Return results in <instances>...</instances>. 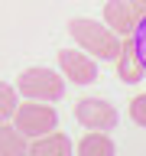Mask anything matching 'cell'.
<instances>
[{
    "mask_svg": "<svg viewBox=\"0 0 146 156\" xmlns=\"http://www.w3.org/2000/svg\"><path fill=\"white\" fill-rule=\"evenodd\" d=\"M68 33L88 55L107 58V62H114L120 55V46H123V36H117L107 23H97V20H88V16H75L68 23Z\"/></svg>",
    "mask_w": 146,
    "mask_h": 156,
    "instance_id": "obj_1",
    "label": "cell"
},
{
    "mask_svg": "<svg viewBox=\"0 0 146 156\" xmlns=\"http://www.w3.org/2000/svg\"><path fill=\"white\" fill-rule=\"evenodd\" d=\"M16 91L23 98H33V101H58L65 94V81L58 72L36 65V68H23L16 75Z\"/></svg>",
    "mask_w": 146,
    "mask_h": 156,
    "instance_id": "obj_2",
    "label": "cell"
},
{
    "mask_svg": "<svg viewBox=\"0 0 146 156\" xmlns=\"http://www.w3.org/2000/svg\"><path fill=\"white\" fill-rule=\"evenodd\" d=\"M55 124H58L55 107L36 104L33 98H26V104H16V111H13V127H16L23 136H29V140L49 133V130H55Z\"/></svg>",
    "mask_w": 146,
    "mask_h": 156,
    "instance_id": "obj_3",
    "label": "cell"
},
{
    "mask_svg": "<svg viewBox=\"0 0 146 156\" xmlns=\"http://www.w3.org/2000/svg\"><path fill=\"white\" fill-rule=\"evenodd\" d=\"M75 117L88 130H114L117 127V107L107 104L104 98H78L75 101Z\"/></svg>",
    "mask_w": 146,
    "mask_h": 156,
    "instance_id": "obj_4",
    "label": "cell"
},
{
    "mask_svg": "<svg viewBox=\"0 0 146 156\" xmlns=\"http://www.w3.org/2000/svg\"><path fill=\"white\" fill-rule=\"evenodd\" d=\"M58 68L75 85L97 81V62H94V55H88L85 49H58Z\"/></svg>",
    "mask_w": 146,
    "mask_h": 156,
    "instance_id": "obj_5",
    "label": "cell"
},
{
    "mask_svg": "<svg viewBox=\"0 0 146 156\" xmlns=\"http://www.w3.org/2000/svg\"><path fill=\"white\" fill-rule=\"evenodd\" d=\"M104 23L114 29L117 36H133V26H136V13L127 0H107L104 3Z\"/></svg>",
    "mask_w": 146,
    "mask_h": 156,
    "instance_id": "obj_6",
    "label": "cell"
},
{
    "mask_svg": "<svg viewBox=\"0 0 146 156\" xmlns=\"http://www.w3.org/2000/svg\"><path fill=\"white\" fill-rule=\"evenodd\" d=\"M26 150L33 156H68L75 150V143H71L68 133H62V130H49V133H42V136H33V143H29Z\"/></svg>",
    "mask_w": 146,
    "mask_h": 156,
    "instance_id": "obj_7",
    "label": "cell"
},
{
    "mask_svg": "<svg viewBox=\"0 0 146 156\" xmlns=\"http://www.w3.org/2000/svg\"><path fill=\"white\" fill-rule=\"evenodd\" d=\"M114 62H117V75H120V81L136 85V81L143 78V65H140V58H136V49H133V39H130V36L123 39L120 55H117Z\"/></svg>",
    "mask_w": 146,
    "mask_h": 156,
    "instance_id": "obj_8",
    "label": "cell"
},
{
    "mask_svg": "<svg viewBox=\"0 0 146 156\" xmlns=\"http://www.w3.org/2000/svg\"><path fill=\"white\" fill-rule=\"evenodd\" d=\"M75 150L81 156H110L117 146H114V140L107 136V130H91V133H85L81 140H78Z\"/></svg>",
    "mask_w": 146,
    "mask_h": 156,
    "instance_id": "obj_9",
    "label": "cell"
},
{
    "mask_svg": "<svg viewBox=\"0 0 146 156\" xmlns=\"http://www.w3.org/2000/svg\"><path fill=\"white\" fill-rule=\"evenodd\" d=\"M26 136L19 133L16 127H10L7 120H0V156H19L26 153Z\"/></svg>",
    "mask_w": 146,
    "mask_h": 156,
    "instance_id": "obj_10",
    "label": "cell"
},
{
    "mask_svg": "<svg viewBox=\"0 0 146 156\" xmlns=\"http://www.w3.org/2000/svg\"><path fill=\"white\" fill-rule=\"evenodd\" d=\"M16 88L7 85V81H0V120H7V117H13V111H16Z\"/></svg>",
    "mask_w": 146,
    "mask_h": 156,
    "instance_id": "obj_11",
    "label": "cell"
},
{
    "mask_svg": "<svg viewBox=\"0 0 146 156\" xmlns=\"http://www.w3.org/2000/svg\"><path fill=\"white\" fill-rule=\"evenodd\" d=\"M133 49H136V58H140V65H143V72H146V13L140 20H136V26H133Z\"/></svg>",
    "mask_w": 146,
    "mask_h": 156,
    "instance_id": "obj_12",
    "label": "cell"
},
{
    "mask_svg": "<svg viewBox=\"0 0 146 156\" xmlns=\"http://www.w3.org/2000/svg\"><path fill=\"white\" fill-rule=\"evenodd\" d=\"M130 120L140 124V127H146V91L136 94V98H130Z\"/></svg>",
    "mask_w": 146,
    "mask_h": 156,
    "instance_id": "obj_13",
    "label": "cell"
},
{
    "mask_svg": "<svg viewBox=\"0 0 146 156\" xmlns=\"http://www.w3.org/2000/svg\"><path fill=\"white\" fill-rule=\"evenodd\" d=\"M127 3H130V7H133L136 20H140V16H143V13H146V0H127Z\"/></svg>",
    "mask_w": 146,
    "mask_h": 156,
    "instance_id": "obj_14",
    "label": "cell"
}]
</instances>
